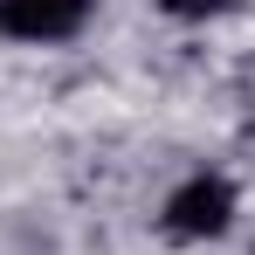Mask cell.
<instances>
[{"label": "cell", "instance_id": "cell-1", "mask_svg": "<svg viewBox=\"0 0 255 255\" xmlns=\"http://www.w3.org/2000/svg\"><path fill=\"white\" fill-rule=\"evenodd\" d=\"M159 228H166L172 242H214V235H228L235 228V179L228 172L179 179L166 193V207H159Z\"/></svg>", "mask_w": 255, "mask_h": 255}, {"label": "cell", "instance_id": "cell-2", "mask_svg": "<svg viewBox=\"0 0 255 255\" xmlns=\"http://www.w3.org/2000/svg\"><path fill=\"white\" fill-rule=\"evenodd\" d=\"M97 14V0H0V35L21 48H55L76 42Z\"/></svg>", "mask_w": 255, "mask_h": 255}, {"label": "cell", "instance_id": "cell-3", "mask_svg": "<svg viewBox=\"0 0 255 255\" xmlns=\"http://www.w3.org/2000/svg\"><path fill=\"white\" fill-rule=\"evenodd\" d=\"M235 0H159V14H172V21H214V14H228Z\"/></svg>", "mask_w": 255, "mask_h": 255}]
</instances>
